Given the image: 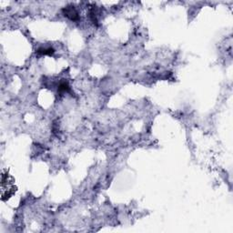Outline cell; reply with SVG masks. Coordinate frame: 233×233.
Here are the masks:
<instances>
[{
    "label": "cell",
    "instance_id": "1",
    "mask_svg": "<svg viewBox=\"0 0 233 233\" xmlns=\"http://www.w3.org/2000/svg\"><path fill=\"white\" fill-rule=\"evenodd\" d=\"M65 16L69 17L71 20H78V14L74 8V6H67L63 10Z\"/></svg>",
    "mask_w": 233,
    "mask_h": 233
},
{
    "label": "cell",
    "instance_id": "2",
    "mask_svg": "<svg viewBox=\"0 0 233 233\" xmlns=\"http://www.w3.org/2000/svg\"><path fill=\"white\" fill-rule=\"evenodd\" d=\"M36 53L38 55H52L54 54V49L51 48H41L39 49H37Z\"/></svg>",
    "mask_w": 233,
    "mask_h": 233
},
{
    "label": "cell",
    "instance_id": "3",
    "mask_svg": "<svg viewBox=\"0 0 233 233\" xmlns=\"http://www.w3.org/2000/svg\"><path fill=\"white\" fill-rule=\"evenodd\" d=\"M58 91L59 92H69V86L66 82H62L58 86Z\"/></svg>",
    "mask_w": 233,
    "mask_h": 233
}]
</instances>
